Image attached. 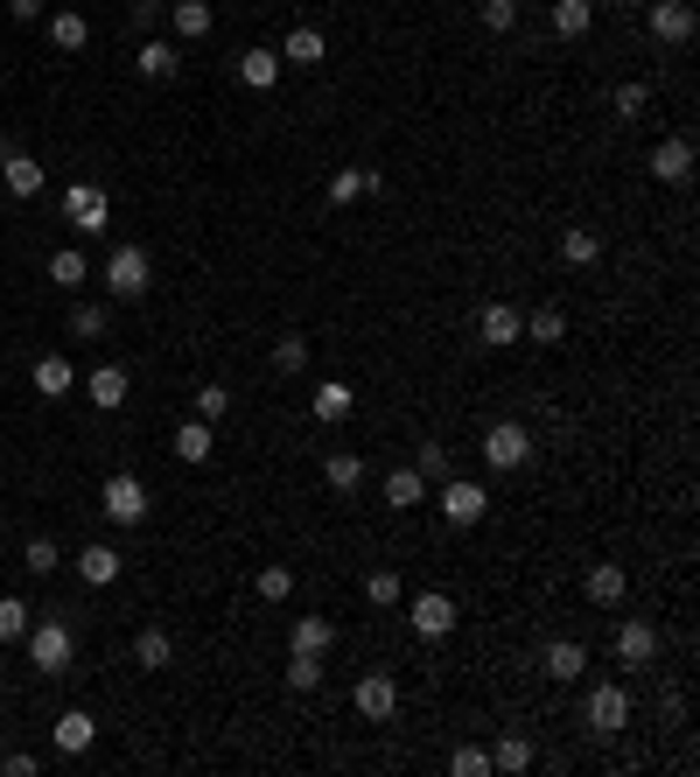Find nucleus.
Returning <instances> with one entry per match:
<instances>
[{"label": "nucleus", "mask_w": 700, "mask_h": 777, "mask_svg": "<svg viewBox=\"0 0 700 777\" xmlns=\"http://www.w3.org/2000/svg\"><path fill=\"white\" fill-rule=\"evenodd\" d=\"M99 280H105L112 301H141L147 280H155V259H147V245H112V259H105Z\"/></svg>", "instance_id": "nucleus-1"}, {"label": "nucleus", "mask_w": 700, "mask_h": 777, "mask_svg": "<svg viewBox=\"0 0 700 777\" xmlns=\"http://www.w3.org/2000/svg\"><path fill=\"white\" fill-rule=\"evenodd\" d=\"M99 511H105L112 525H141V519H147V484L134 477V469L105 477V490H99Z\"/></svg>", "instance_id": "nucleus-2"}, {"label": "nucleus", "mask_w": 700, "mask_h": 777, "mask_svg": "<svg viewBox=\"0 0 700 777\" xmlns=\"http://www.w3.org/2000/svg\"><path fill=\"white\" fill-rule=\"evenodd\" d=\"M70 652H78V637H70V623H29V658H35V673H64L70 666Z\"/></svg>", "instance_id": "nucleus-3"}, {"label": "nucleus", "mask_w": 700, "mask_h": 777, "mask_svg": "<svg viewBox=\"0 0 700 777\" xmlns=\"http://www.w3.org/2000/svg\"><path fill=\"white\" fill-rule=\"evenodd\" d=\"M434 504H442V519L456 525H477L484 511H490V498H484V484H469V477H442V490H434Z\"/></svg>", "instance_id": "nucleus-4"}, {"label": "nucleus", "mask_w": 700, "mask_h": 777, "mask_svg": "<svg viewBox=\"0 0 700 777\" xmlns=\"http://www.w3.org/2000/svg\"><path fill=\"white\" fill-rule=\"evenodd\" d=\"M484 463L490 469H525V463H533V434H525L519 421L484 428Z\"/></svg>", "instance_id": "nucleus-5"}, {"label": "nucleus", "mask_w": 700, "mask_h": 777, "mask_svg": "<svg viewBox=\"0 0 700 777\" xmlns=\"http://www.w3.org/2000/svg\"><path fill=\"white\" fill-rule=\"evenodd\" d=\"M64 211H70V232H78V238H99L105 218H112V203H105V189L70 182V189H64Z\"/></svg>", "instance_id": "nucleus-6"}, {"label": "nucleus", "mask_w": 700, "mask_h": 777, "mask_svg": "<svg viewBox=\"0 0 700 777\" xmlns=\"http://www.w3.org/2000/svg\"><path fill=\"white\" fill-rule=\"evenodd\" d=\"M407 623L421 631L427 644H442L448 631H456V602H448L442 589H427V596H413V610H407Z\"/></svg>", "instance_id": "nucleus-7"}, {"label": "nucleus", "mask_w": 700, "mask_h": 777, "mask_svg": "<svg viewBox=\"0 0 700 777\" xmlns=\"http://www.w3.org/2000/svg\"><path fill=\"white\" fill-rule=\"evenodd\" d=\"M357 714H365V722H392V714H400V679H392V673H365V679H357Z\"/></svg>", "instance_id": "nucleus-8"}, {"label": "nucleus", "mask_w": 700, "mask_h": 777, "mask_svg": "<svg viewBox=\"0 0 700 777\" xmlns=\"http://www.w3.org/2000/svg\"><path fill=\"white\" fill-rule=\"evenodd\" d=\"M0 182H8V197H43V162L22 155V147H0Z\"/></svg>", "instance_id": "nucleus-9"}, {"label": "nucleus", "mask_w": 700, "mask_h": 777, "mask_svg": "<svg viewBox=\"0 0 700 777\" xmlns=\"http://www.w3.org/2000/svg\"><path fill=\"white\" fill-rule=\"evenodd\" d=\"M589 729L596 735H623V729H631V693H623V687H596L589 693Z\"/></svg>", "instance_id": "nucleus-10"}, {"label": "nucleus", "mask_w": 700, "mask_h": 777, "mask_svg": "<svg viewBox=\"0 0 700 777\" xmlns=\"http://www.w3.org/2000/svg\"><path fill=\"white\" fill-rule=\"evenodd\" d=\"M477 330H484V344H490V351H504V344H519V336H525V315L512 309V301H484Z\"/></svg>", "instance_id": "nucleus-11"}, {"label": "nucleus", "mask_w": 700, "mask_h": 777, "mask_svg": "<svg viewBox=\"0 0 700 777\" xmlns=\"http://www.w3.org/2000/svg\"><path fill=\"white\" fill-rule=\"evenodd\" d=\"M645 22H652L658 43H693V8H687V0H652Z\"/></svg>", "instance_id": "nucleus-12"}, {"label": "nucleus", "mask_w": 700, "mask_h": 777, "mask_svg": "<svg viewBox=\"0 0 700 777\" xmlns=\"http://www.w3.org/2000/svg\"><path fill=\"white\" fill-rule=\"evenodd\" d=\"M581 589H589V602H596V610H616V602H623V589H631V575H623L616 560H596L589 575H581Z\"/></svg>", "instance_id": "nucleus-13"}, {"label": "nucleus", "mask_w": 700, "mask_h": 777, "mask_svg": "<svg viewBox=\"0 0 700 777\" xmlns=\"http://www.w3.org/2000/svg\"><path fill=\"white\" fill-rule=\"evenodd\" d=\"M652 176H658V182H687V176H693V141H687V134L658 141V147H652Z\"/></svg>", "instance_id": "nucleus-14"}, {"label": "nucleus", "mask_w": 700, "mask_h": 777, "mask_svg": "<svg viewBox=\"0 0 700 777\" xmlns=\"http://www.w3.org/2000/svg\"><path fill=\"white\" fill-rule=\"evenodd\" d=\"M581 673H589V644H575V637H554V644H546V679L575 687Z\"/></svg>", "instance_id": "nucleus-15"}, {"label": "nucleus", "mask_w": 700, "mask_h": 777, "mask_svg": "<svg viewBox=\"0 0 700 777\" xmlns=\"http://www.w3.org/2000/svg\"><path fill=\"white\" fill-rule=\"evenodd\" d=\"M616 658H623V666H652V658H658V631H652L645 617H631L616 631Z\"/></svg>", "instance_id": "nucleus-16"}, {"label": "nucleus", "mask_w": 700, "mask_h": 777, "mask_svg": "<svg viewBox=\"0 0 700 777\" xmlns=\"http://www.w3.org/2000/svg\"><path fill=\"white\" fill-rule=\"evenodd\" d=\"M120 567H126L120 546H99V540H91L85 554H78V575L91 581V589H112V581H120Z\"/></svg>", "instance_id": "nucleus-17"}, {"label": "nucleus", "mask_w": 700, "mask_h": 777, "mask_svg": "<svg viewBox=\"0 0 700 777\" xmlns=\"http://www.w3.org/2000/svg\"><path fill=\"white\" fill-rule=\"evenodd\" d=\"M351 407H357V392L344 386V378H323V386H315V400H309V413L323 428H336V421H351Z\"/></svg>", "instance_id": "nucleus-18"}, {"label": "nucleus", "mask_w": 700, "mask_h": 777, "mask_svg": "<svg viewBox=\"0 0 700 777\" xmlns=\"http://www.w3.org/2000/svg\"><path fill=\"white\" fill-rule=\"evenodd\" d=\"M91 735H99V722H91L85 708H64V714H56V750H64V756H85Z\"/></svg>", "instance_id": "nucleus-19"}, {"label": "nucleus", "mask_w": 700, "mask_h": 777, "mask_svg": "<svg viewBox=\"0 0 700 777\" xmlns=\"http://www.w3.org/2000/svg\"><path fill=\"white\" fill-rule=\"evenodd\" d=\"M70 386H78V371H70V357H64V351L35 357V392H43V400H64Z\"/></svg>", "instance_id": "nucleus-20"}, {"label": "nucleus", "mask_w": 700, "mask_h": 777, "mask_svg": "<svg viewBox=\"0 0 700 777\" xmlns=\"http://www.w3.org/2000/svg\"><path fill=\"white\" fill-rule=\"evenodd\" d=\"M176 64H182V56H176V43H162V35H155V43H141V49H134V70H141L147 85L176 78Z\"/></svg>", "instance_id": "nucleus-21"}, {"label": "nucleus", "mask_w": 700, "mask_h": 777, "mask_svg": "<svg viewBox=\"0 0 700 777\" xmlns=\"http://www.w3.org/2000/svg\"><path fill=\"white\" fill-rule=\"evenodd\" d=\"M280 70H288V64H280V49H245V56H238V78L253 85V91H274Z\"/></svg>", "instance_id": "nucleus-22"}, {"label": "nucleus", "mask_w": 700, "mask_h": 777, "mask_svg": "<svg viewBox=\"0 0 700 777\" xmlns=\"http://www.w3.org/2000/svg\"><path fill=\"white\" fill-rule=\"evenodd\" d=\"M85 392L99 400V413H112V407H126V365H99L85 378Z\"/></svg>", "instance_id": "nucleus-23"}, {"label": "nucleus", "mask_w": 700, "mask_h": 777, "mask_svg": "<svg viewBox=\"0 0 700 777\" xmlns=\"http://www.w3.org/2000/svg\"><path fill=\"white\" fill-rule=\"evenodd\" d=\"M168 22H176L182 43H203V35H211V0H176V8H168Z\"/></svg>", "instance_id": "nucleus-24"}, {"label": "nucleus", "mask_w": 700, "mask_h": 777, "mask_svg": "<svg viewBox=\"0 0 700 777\" xmlns=\"http://www.w3.org/2000/svg\"><path fill=\"white\" fill-rule=\"evenodd\" d=\"M386 504H392V511L427 504V477H421V469H392V477H386Z\"/></svg>", "instance_id": "nucleus-25"}, {"label": "nucleus", "mask_w": 700, "mask_h": 777, "mask_svg": "<svg viewBox=\"0 0 700 777\" xmlns=\"http://www.w3.org/2000/svg\"><path fill=\"white\" fill-rule=\"evenodd\" d=\"M280 64H301V70H315V64H323V29H309V22H301V29L288 35V43H280Z\"/></svg>", "instance_id": "nucleus-26"}, {"label": "nucleus", "mask_w": 700, "mask_h": 777, "mask_svg": "<svg viewBox=\"0 0 700 777\" xmlns=\"http://www.w3.org/2000/svg\"><path fill=\"white\" fill-rule=\"evenodd\" d=\"M560 259H567V267H596V259H602V238L589 232V224H567V232H560Z\"/></svg>", "instance_id": "nucleus-27"}, {"label": "nucleus", "mask_w": 700, "mask_h": 777, "mask_svg": "<svg viewBox=\"0 0 700 777\" xmlns=\"http://www.w3.org/2000/svg\"><path fill=\"white\" fill-rule=\"evenodd\" d=\"M134 658H141V666H147V673H162V666H168V658H176V637H168V631H162V623H147V631L134 637Z\"/></svg>", "instance_id": "nucleus-28"}, {"label": "nucleus", "mask_w": 700, "mask_h": 777, "mask_svg": "<svg viewBox=\"0 0 700 777\" xmlns=\"http://www.w3.org/2000/svg\"><path fill=\"white\" fill-rule=\"evenodd\" d=\"M596 29V8L589 0H554V35H567V43H575V35H589Z\"/></svg>", "instance_id": "nucleus-29"}, {"label": "nucleus", "mask_w": 700, "mask_h": 777, "mask_svg": "<svg viewBox=\"0 0 700 777\" xmlns=\"http://www.w3.org/2000/svg\"><path fill=\"white\" fill-rule=\"evenodd\" d=\"M211 448H218V442H211V421H182V428H176V456H182V463H211Z\"/></svg>", "instance_id": "nucleus-30"}, {"label": "nucleus", "mask_w": 700, "mask_h": 777, "mask_svg": "<svg viewBox=\"0 0 700 777\" xmlns=\"http://www.w3.org/2000/svg\"><path fill=\"white\" fill-rule=\"evenodd\" d=\"M323 484H330V490H357V484H365V456H351V448H336V456L323 463Z\"/></svg>", "instance_id": "nucleus-31"}, {"label": "nucleus", "mask_w": 700, "mask_h": 777, "mask_svg": "<svg viewBox=\"0 0 700 777\" xmlns=\"http://www.w3.org/2000/svg\"><path fill=\"white\" fill-rule=\"evenodd\" d=\"M49 280H56V288H85V280H91V267H85V253H78V245L49 253Z\"/></svg>", "instance_id": "nucleus-32"}, {"label": "nucleus", "mask_w": 700, "mask_h": 777, "mask_svg": "<svg viewBox=\"0 0 700 777\" xmlns=\"http://www.w3.org/2000/svg\"><path fill=\"white\" fill-rule=\"evenodd\" d=\"M365 189H378V168H336V176H330V203H351V197H365Z\"/></svg>", "instance_id": "nucleus-33"}, {"label": "nucleus", "mask_w": 700, "mask_h": 777, "mask_svg": "<svg viewBox=\"0 0 700 777\" xmlns=\"http://www.w3.org/2000/svg\"><path fill=\"white\" fill-rule=\"evenodd\" d=\"M49 43H56V49H85V43H91L85 14H70V8H64V14H49Z\"/></svg>", "instance_id": "nucleus-34"}, {"label": "nucleus", "mask_w": 700, "mask_h": 777, "mask_svg": "<svg viewBox=\"0 0 700 777\" xmlns=\"http://www.w3.org/2000/svg\"><path fill=\"white\" fill-rule=\"evenodd\" d=\"M288 687H295V693H315V687H323V652H295V658H288Z\"/></svg>", "instance_id": "nucleus-35"}, {"label": "nucleus", "mask_w": 700, "mask_h": 777, "mask_svg": "<svg viewBox=\"0 0 700 777\" xmlns=\"http://www.w3.org/2000/svg\"><path fill=\"white\" fill-rule=\"evenodd\" d=\"M490 770H533V743H525V735H504V743L498 750H490Z\"/></svg>", "instance_id": "nucleus-36"}, {"label": "nucleus", "mask_w": 700, "mask_h": 777, "mask_svg": "<svg viewBox=\"0 0 700 777\" xmlns=\"http://www.w3.org/2000/svg\"><path fill=\"white\" fill-rule=\"evenodd\" d=\"M253 589H259V602H288V596H295V575H288L280 560H267V567L253 575Z\"/></svg>", "instance_id": "nucleus-37"}, {"label": "nucleus", "mask_w": 700, "mask_h": 777, "mask_svg": "<svg viewBox=\"0 0 700 777\" xmlns=\"http://www.w3.org/2000/svg\"><path fill=\"white\" fill-rule=\"evenodd\" d=\"M336 631H330V617H301L295 623V652H330Z\"/></svg>", "instance_id": "nucleus-38"}, {"label": "nucleus", "mask_w": 700, "mask_h": 777, "mask_svg": "<svg viewBox=\"0 0 700 777\" xmlns=\"http://www.w3.org/2000/svg\"><path fill=\"white\" fill-rule=\"evenodd\" d=\"M22 567H29V575H56V567H64V554H56V540L43 533V540L22 546Z\"/></svg>", "instance_id": "nucleus-39"}, {"label": "nucleus", "mask_w": 700, "mask_h": 777, "mask_svg": "<svg viewBox=\"0 0 700 777\" xmlns=\"http://www.w3.org/2000/svg\"><path fill=\"white\" fill-rule=\"evenodd\" d=\"M525 336H533V344H560V336H567V315H560V309L525 315Z\"/></svg>", "instance_id": "nucleus-40"}, {"label": "nucleus", "mask_w": 700, "mask_h": 777, "mask_svg": "<svg viewBox=\"0 0 700 777\" xmlns=\"http://www.w3.org/2000/svg\"><path fill=\"white\" fill-rule=\"evenodd\" d=\"M0 637H29V602L22 596H0Z\"/></svg>", "instance_id": "nucleus-41"}, {"label": "nucleus", "mask_w": 700, "mask_h": 777, "mask_svg": "<svg viewBox=\"0 0 700 777\" xmlns=\"http://www.w3.org/2000/svg\"><path fill=\"white\" fill-rule=\"evenodd\" d=\"M365 596L378 602V610H392V602H400V575H392V567H378V575H365Z\"/></svg>", "instance_id": "nucleus-42"}, {"label": "nucleus", "mask_w": 700, "mask_h": 777, "mask_svg": "<svg viewBox=\"0 0 700 777\" xmlns=\"http://www.w3.org/2000/svg\"><path fill=\"white\" fill-rule=\"evenodd\" d=\"M309 365V336H280L274 344V371H301Z\"/></svg>", "instance_id": "nucleus-43"}, {"label": "nucleus", "mask_w": 700, "mask_h": 777, "mask_svg": "<svg viewBox=\"0 0 700 777\" xmlns=\"http://www.w3.org/2000/svg\"><path fill=\"white\" fill-rule=\"evenodd\" d=\"M645 106H652V91H645V85H616V99H610V112H616V120H637Z\"/></svg>", "instance_id": "nucleus-44"}, {"label": "nucleus", "mask_w": 700, "mask_h": 777, "mask_svg": "<svg viewBox=\"0 0 700 777\" xmlns=\"http://www.w3.org/2000/svg\"><path fill=\"white\" fill-rule=\"evenodd\" d=\"M413 469H421L427 484H442V477H448V448H442V442H427L421 456H413Z\"/></svg>", "instance_id": "nucleus-45"}, {"label": "nucleus", "mask_w": 700, "mask_h": 777, "mask_svg": "<svg viewBox=\"0 0 700 777\" xmlns=\"http://www.w3.org/2000/svg\"><path fill=\"white\" fill-rule=\"evenodd\" d=\"M512 22H519V0H484V29L490 35H504Z\"/></svg>", "instance_id": "nucleus-46"}, {"label": "nucleus", "mask_w": 700, "mask_h": 777, "mask_svg": "<svg viewBox=\"0 0 700 777\" xmlns=\"http://www.w3.org/2000/svg\"><path fill=\"white\" fill-rule=\"evenodd\" d=\"M224 407H232V392H224V386H203L197 392V421H224Z\"/></svg>", "instance_id": "nucleus-47"}, {"label": "nucleus", "mask_w": 700, "mask_h": 777, "mask_svg": "<svg viewBox=\"0 0 700 777\" xmlns=\"http://www.w3.org/2000/svg\"><path fill=\"white\" fill-rule=\"evenodd\" d=\"M448 770H456V777H484L490 770V750H456V756H448Z\"/></svg>", "instance_id": "nucleus-48"}, {"label": "nucleus", "mask_w": 700, "mask_h": 777, "mask_svg": "<svg viewBox=\"0 0 700 777\" xmlns=\"http://www.w3.org/2000/svg\"><path fill=\"white\" fill-rule=\"evenodd\" d=\"M70 330H78V336H105V309H91V301H85V309H70Z\"/></svg>", "instance_id": "nucleus-49"}, {"label": "nucleus", "mask_w": 700, "mask_h": 777, "mask_svg": "<svg viewBox=\"0 0 700 777\" xmlns=\"http://www.w3.org/2000/svg\"><path fill=\"white\" fill-rule=\"evenodd\" d=\"M0 770H8V777H35V756H22V750H8V756H0Z\"/></svg>", "instance_id": "nucleus-50"}, {"label": "nucleus", "mask_w": 700, "mask_h": 777, "mask_svg": "<svg viewBox=\"0 0 700 777\" xmlns=\"http://www.w3.org/2000/svg\"><path fill=\"white\" fill-rule=\"evenodd\" d=\"M8 14H14V22H35V14H43V0H8Z\"/></svg>", "instance_id": "nucleus-51"}]
</instances>
